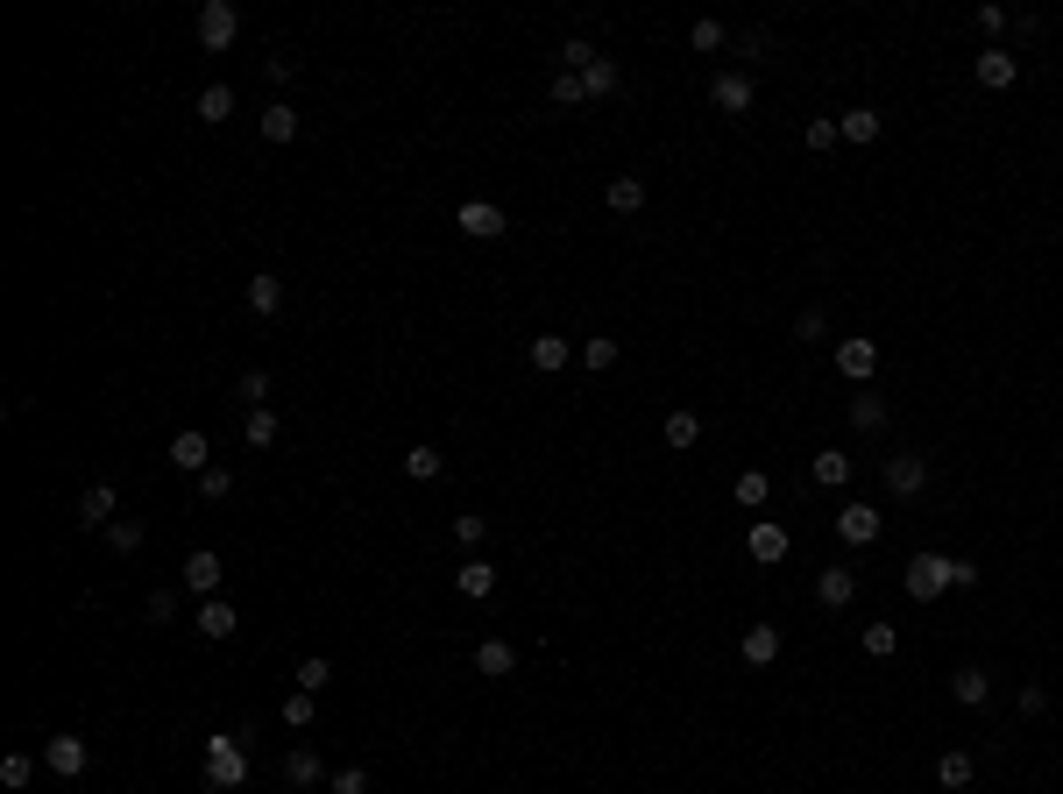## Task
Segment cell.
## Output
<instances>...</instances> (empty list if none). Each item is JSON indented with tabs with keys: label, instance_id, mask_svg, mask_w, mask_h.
<instances>
[{
	"label": "cell",
	"instance_id": "cell-1",
	"mask_svg": "<svg viewBox=\"0 0 1063 794\" xmlns=\"http://www.w3.org/2000/svg\"><path fill=\"white\" fill-rule=\"evenodd\" d=\"M249 780V752H241V738H206V787H241Z\"/></svg>",
	"mask_w": 1063,
	"mask_h": 794
},
{
	"label": "cell",
	"instance_id": "cell-2",
	"mask_svg": "<svg viewBox=\"0 0 1063 794\" xmlns=\"http://www.w3.org/2000/svg\"><path fill=\"white\" fill-rule=\"evenodd\" d=\"M901 582H908V596H915V603H936V596L950 589V553H915Z\"/></svg>",
	"mask_w": 1063,
	"mask_h": 794
},
{
	"label": "cell",
	"instance_id": "cell-3",
	"mask_svg": "<svg viewBox=\"0 0 1063 794\" xmlns=\"http://www.w3.org/2000/svg\"><path fill=\"white\" fill-rule=\"evenodd\" d=\"M886 490H893V497H922V490H929V454H915V447L886 454Z\"/></svg>",
	"mask_w": 1063,
	"mask_h": 794
},
{
	"label": "cell",
	"instance_id": "cell-4",
	"mask_svg": "<svg viewBox=\"0 0 1063 794\" xmlns=\"http://www.w3.org/2000/svg\"><path fill=\"white\" fill-rule=\"evenodd\" d=\"M43 766H50L57 780H78V773H86V738H78V731L43 738Z\"/></svg>",
	"mask_w": 1063,
	"mask_h": 794
},
{
	"label": "cell",
	"instance_id": "cell-5",
	"mask_svg": "<svg viewBox=\"0 0 1063 794\" xmlns=\"http://www.w3.org/2000/svg\"><path fill=\"white\" fill-rule=\"evenodd\" d=\"M234 36H241L234 0H206V8H199V43H206V50H227Z\"/></svg>",
	"mask_w": 1063,
	"mask_h": 794
},
{
	"label": "cell",
	"instance_id": "cell-6",
	"mask_svg": "<svg viewBox=\"0 0 1063 794\" xmlns=\"http://www.w3.org/2000/svg\"><path fill=\"white\" fill-rule=\"evenodd\" d=\"M178 575H185V589L206 603V596H220V575H227V568H220V553H213V546H199V553H185V568H178Z\"/></svg>",
	"mask_w": 1063,
	"mask_h": 794
},
{
	"label": "cell",
	"instance_id": "cell-7",
	"mask_svg": "<svg viewBox=\"0 0 1063 794\" xmlns=\"http://www.w3.org/2000/svg\"><path fill=\"white\" fill-rule=\"evenodd\" d=\"M1014 78H1021V57L1007 50V43H993V50H978V86H986V93H1007L1014 86Z\"/></svg>",
	"mask_w": 1063,
	"mask_h": 794
},
{
	"label": "cell",
	"instance_id": "cell-8",
	"mask_svg": "<svg viewBox=\"0 0 1063 794\" xmlns=\"http://www.w3.org/2000/svg\"><path fill=\"white\" fill-rule=\"evenodd\" d=\"M454 227L468 234V242H497V234H504V206H489V199H468V206L454 213Z\"/></svg>",
	"mask_w": 1063,
	"mask_h": 794
},
{
	"label": "cell",
	"instance_id": "cell-9",
	"mask_svg": "<svg viewBox=\"0 0 1063 794\" xmlns=\"http://www.w3.org/2000/svg\"><path fill=\"white\" fill-rule=\"evenodd\" d=\"M171 468H185V475H192V483H199V475L213 468V440H206L199 426H185V433L171 440Z\"/></svg>",
	"mask_w": 1063,
	"mask_h": 794
},
{
	"label": "cell",
	"instance_id": "cell-10",
	"mask_svg": "<svg viewBox=\"0 0 1063 794\" xmlns=\"http://www.w3.org/2000/svg\"><path fill=\"white\" fill-rule=\"evenodd\" d=\"M114 511H121L114 483H93V490H78V532H100V525H114Z\"/></svg>",
	"mask_w": 1063,
	"mask_h": 794
},
{
	"label": "cell",
	"instance_id": "cell-11",
	"mask_svg": "<svg viewBox=\"0 0 1063 794\" xmlns=\"http://www.w3.org/2000/svg\"><path fill=\"white\" fill-rule=\"evenodd\" d=\"M709 100L723 107V114H752V100H759V86L745 71H716V86H709Z\"/></svg>",
	"mask_w": 1063,
	"mask_h": 794
},
{
	"label": "cell",
	"instance_id": "cell-12",
	"mask_svg": "<svg viewBox=\"0 0 1063 794\" xmlns=\"http://www.w3.org/2000/svg\"><path fill=\"white\" fill-rule=\"evenodd\" d=\"M837 539H844V546H872V539H879V511H872V504H844V511H837Z\"/></svg>",
	"mask_w": 1063,
	"mask_h": 794
},
{
	"label": "cell",
	"instance_id": "cell-13",
	"mask_svg": "<svg viewBox=\"0 0 1063 794\" xmlns=\"http://www.w3.org/2000/svg\"><path fill=\"white\" fill-rule=\"evenodd\" d=\"M192 624H199V639H213V646H220V639H234V631H241V617H234V603H220V596H206Z\"/></svg>",
	"mask_w": 1063,
	"mask_h": 794
},
{
	"label": "cell",
	"instance_id": "cell-14",
	"mask_svg": "<svg viewBox=\"0 0 1063 794\" xmlns=\"http://www.w3.org/2000/svg\"><path fill=\"white\" fill-rule=\"evenodd\" d=\"M745 546H752V561H759V568H773V561H787V525H773V518H759Z\"/></svg>",
	"mask_w": 1063,
	"mask_h": 794
},
{
	"label": "cell",
	"instance_id": "cell-15",
	"mask_svg": "<svg viewBox=\"0 0 1063 794\" xmlns=\"http://www.w3.org/2000/svg\"><path fill=\"white\" fill-rule=\"evenodd\" d=\"M837 369H844L851 383H865V376L879 369V348H872L865 334H858V341H837Z\"/></svg>",
	"mask_w": 1063,
	"mask_h": 794
},
{
	"label": "cell",
	"instance_id": "cell-16",
	"mask_svg": "<svg viewBox=\"0 0 1063 794\" xmlns=\"http://www.w3.org/2000/svg\"><path fill=\"white\" fill-rule=\"evenodd\" d=\"M511 667H518V646H511V639H482V646H475V674H489V681H504Z\"/></svg>",
	"mask_w": 1063,
	"mask_h": 794
},
{
	"label": "cell",
	"instance_id": "cell-17",
	"mask_svg": "<svg viewBox=\"0 0 1063 794\" xmlns=\"http://www.w3.org/2000/svg\"><path fill=\"white\" fill-rule=\"evenodd\" d=\"M454 589H461V596H475V603H482V596H497V561H461V568H454Z\"/></svg>",
	"mask_w": 1063,
	"mask_h": 794
},
{
	"label": "cell",
	"instance_id": "cell-18",
	"mask_svg": "<svg viewBox=\"0 0 1063 794\" xmlns=\"http://www.w3.org/2000/svg\"><path fill=\"white\" fill-rule=\"evenodd\" d=\"M738 653H745V667H773L780 660V624H752Z\"/></svg>",
	"mask_w": 1063,
	"mask_h": 794
},
{
	"label": "cell",
	"instance_id": "cell-19",
	"mask_svg": "<svg viewBox=\"0 0 1063 794\" xmlns=\"http://www.w3.org/2000/svg\"><path fill=\"white\" fill-rule=\"evenodd\" d=\"M858 596V575L851 568H823V575H815V603H830V610H844Z\"/></svg>",
	"mask_w": 1063,
	"mask_h": 794
},
{
	"label": "cell",
	"instance_id": "cell-20",
	"mask_svg": "<svg viewBox=\"0 0 1063 794\" xmlns=\"http://www.w3.org/2000/svg\"><path fill=\"white\" fill-rule=\"evenodd\" d=\"M525 355H532V369H546V376H560L567 362H575V341H560V334H539V341H532Z\"/></svg>",
	"mask_w": 1063,
	"mask_h": 794
},
{
	"label": "cell",
	"instance_id": "cell-21",
	"mask_svg": "<svg viewBox=\"0 0 1063 794\" xmlns=\"http://www.w3.org/2000/svg\"><path fill=\"white\" fill-rule=\"evenodd\" d=\"M950 695H957L964 709H978V702L993 695V674H986V667H957V674H950Z\"/></svg>",
	"mask_w": 1063,
	"mask_h": 794
},
{
	"label": "cell",
	"instance_id": "cell-22",
	"mask_svg": "<svg viewBox=\"0 0 1063 794\" xmlns=\"http://www.w3.org/2000/svg\"><path fill=\"white\" fill-rule=\"evenodd\" d=\"M808 475H815L823 490H844V483H851V454H837V447H830V454H815V461H808Z\"/></svg>",
	"mask_w": 1063,
	"mask_h": 794
},
{
	"label": "cell",
	"instance_id": "cell-23",
	"mask_svg": "<svg viewBox=\"0 0 1063 794\" xmlns=\"http://www.w3.org/2000/svg\"><path fill=\"white\" fill-rule=\"evenodd\" d=\"M837 135H844V142H879V107H851V114H837Z\"/></svg>",
	"mask_w": 1063,
	"mask_h": 794
},
{
	"label": "cell",
	"instance_id": "cell-24",
	"mask_svg": "<svg viewBox=\"0 0 1063 794\" xmlns=\"http://www.w3.org/2000/svg\"><path fill=\"white\" fill-rule=\"evenodd\" d=\"M284 780H291V787H319V780H326V766H319V752H312V745H298V752L284 759Z\"/></svg>",
	"mask_w": 1063,
	"mask_h": 794
},
{
	"label": "cell",
	"instance_id": "cell-25",
	"mask_svg": "<svg viewBox=\"0 0 1063 794\" xmlns=\"http://www.w3.org/2000/svg\"><path fill=\"white\" fill-rule=\"evenodd\" d=\"M851 426H858V433H879V426H886V397H879V390H858V397H851Z\"/></svg>",
	"mask_w": 1063,
	"mask_h": 794
},
{
	"label": "cell",
	"instance_id": "cell-26",
	"mask_svg": "<svg viewBox=\"0 0 1063 794\" xmlns=\"http://www.w3.org/2000/svg\"><path fill=\"white\" fill-rule=\"evenodd\" d=\"M291 135H298V107L270 100V107H263V142H291Z\"/></svg>",
	"mask_w": 1063,
	"mask_h": 794
},
{
	"label": "cell",
	"instance_id": "cell-27",
	"mask_svg": "<svg viewBox=\"0 0 1063 794\" xmlns=\"http://www.w3.org/2000/svg\"><path fill=\"white\" fill-rule=\"evenodd\" d=\"M971 773H978V766H971V752H957V745L936 759V780H943L950 794H957V787H971Z\"/></svg>",
	"mask_w": 1063,
	"mask_h": 794
},
{
	"label": "cell",
	"instance_id": "cell-28",
	"mask_svg": "<svg viewBox=\"0 0 1063 794\" xmlns=\"http://www.w3.org/2000/svg\"><path fill=\"white\" fill-rule=\"evenodd\" d=\"M277 433H284V426H277V412H270V405H256L249 419H241V440H249V447H270Z\"/></svg>",
	"mask_w": 1063,
	"mask_h": 794
},
{
	"label": "cell",
	"instance_id": "cell-29",
	"mask_svg": "<svg viewBox=\"0 0 1063 794\" xmlns=\"http://www.w3.org/2000/svg\"><path fill=\"white\" fill-rule=\"evenodd\" d=\"M277 305H284V284H277L270 270H263V277H249V312H263V320H270Z\"/></svg>",
	"mask_w": 1063,
	"mask_h": 794
},
{
	"label": "cell",
	"instance_id": "cell-30",
	"mask_svg": "<svg viewBox=\"0 0 1063 794\" xmlns=\"http://www.w3.org/2000/svg\"><path fill=\"white\" fill-rule=\"evenodd\" d=\"M440 468H447V461H440V447H404V475H412V483H433Z\"/></svg>",
	"mask_w": 1063,
	"mask_h": 794
},
{
	"label": "cell",
	"instance_id": "cell-31",
	"mask_svg": "<svg viewBox=\"0 0 1063 794\" xmlns=\"http://www.w3.org/2000/svg\"><path fill=\"white\" fill-rule=\"evenodd\" d=\"M695 440H702V419H695V412H667V447H674V454H688Z\"/></svg>",
	"mask_w": 1063,
	"mask_h": 794
},
{
	"label": "cell",
	"instance_id": "cell-32",
	"mask_svg": "<svg viewBox=\"0 0 1063 794\" xmlns=\"http://www.w3.org/2000/svg\"><path fill=\"white\" fill-rule=\"evenodd\" d=\"M36 780V759L29 752H8V759H0V787H8V794H22Z\"/></svg>",
	"mask_w": 1063,
	"mask_h": 794
},
{
	"label": "cell",
	"instance_id": "cell-33",
	"mask_svg": "<svg viewBox=\"0 0 1063 794\" xmlns=\"http://www.w3.org/2000/svg\"><path fill=\"white\" fill-rule=\"evenodd\" d=\"M227 114H234V86H206V93H199V121H213V128H220Z\"/></svg>",
	"mask_w": 1063,
	"mask_h": 794
},
{
	"label": "cell",
	"instance_id": "cell-34",
	"mask_svg": "<svg viewBox=\"0 0 1063 794\" xmlns=\"http://www.w3.org/2000/svg\"><path fill=\"white\" fill-rule=\"evenodd\" d=\"M603 199H610V213H638V206H645V185H638V178H610Z\"/></svg>",
	"mask_w": 1063,
	"mask_h": 794
},
{
	"label": "cell",
	"instance_id": "cell-35",
	"mask_svg": "<svg viewBox=\"0 0 1063 794\" xmlns=\"http://www.w3.org/2000/svg\"><path fill=\"white\" fill-rule=\"evenodd\" d=\"M553 64H560V71H589V64H596V43H589V36H567Z\"/></svg>",
	"mask_w": 1063,
	"mask_h": 794
},
{
	"label": "cell",
	"instance_id": "cell-36",
	"mask_svg": "<svg viewBox=\"0 0 1063 794\" xmlns=\"http://www.w3.org/2000/svg\"><path fill=\"white\" fill-rule=\"evenodd\" d=\"M582 86H589V100H610V93H617V64H610V57H596V64L582 71Z\"/></svg>",
	"mask_w": 1063,
	"mask_h": 794
},
{
	"label": "cell",
	"instance_id": "cell-37",
	"mask_svg": "<svg viewBox=\"0 0 1063 794\" xmlns=\"http://www.w3.org/2000/svg\"><path fill=\"white\" fill-rule=\"evenodd\" d=\"M589 86H582V71H553V107H582Z\"/></svg>",
	"mask_w": 1063,
	"mask_h": 794
},
{
	"label": "cell",
	"instance_id": "cell-38",
	"mask_svg": "<svg viewBox=\"0 0 1063 794\" xmlns=\"http://www.w3.org/2000/svg\"><path fill=\"white\" fill-rule=\"evenodd\" d=\"M730 497H738L745 511H759V504H766L773 490H766V475H759V468H745V475H738V490H730Z\"/></svg>",
	"mask_w": 1063,
	"mask_h": 794
},
{
	"label": "cell",
	"instance_id": "cell-39",
	"mask_svg": "<svg viewBox=\"0 0 1063 794\" xmlns=\"http://www.w3.org/2000/svg\"><path fill=\"white\" fill-rule=\"evenodd\" d=\"M312 709H319V695L291 688V695H284V724H291V731H305V724H312Z\"/></svg>",
	"mask_w": 1063,
	"mask_h": 794
},
{
	"label": "cell",
	"instance_id": "cell-40",
	"mask_svg": "<svg viewBox=\"0 0 1063 794\" xmlns=\"http://www.w3.org/2000/svg\"><path fill=\"white\" fill-rule=\"evenodd\" d=\"M823 334H830V312H823V305L794 312V341H823Z\"/></svg>",
	"mask_w": 1063,
	"mask_h": 794
},
{
	"label": "cell",
	"instance_id": "cell-41",
	"mask_svg": "<svg viewBox=\"0 0 1063 794\" xmlns=\"http://www.w3.org/2000/svg\"><path fill=\"white\" fill-rule=\"evenodd\" d=\"M234 390H241V405H249V412H256V405H270V376H263V369H241V383H234Z\"/></svg>",
	"mask_w": 1063,
	"mask_h": 794
},
{
	"label": "cell",
	"instance_id": "cell-42",
	"mask_svg": "<svg viewBox=\"0 0 1063 794\" xmlns=\"http://www.w3.org/2000/svg\"><path fill=\"white\" fill-rule=\"evenodd\" d=\"M326 681H334V667H326L319 653H312V660H298V688H305V695H326Z\"/></svg>",
	"mask_w": 1063,
	"mask_h": 794
},
{
	"label": "cell",
	"instance_id": "cell-43",
	"mask_svg": "<svg viewBox=\"0 0 1063 794\" xmlns=\"http://www.w3.org/2000/svg\"><path fill=\"white\" fill-rule=\"evenodd\" d=\"M893 646H901V631H893V624H865V653H872V660H893Z\"/></svg>",
	"mask_w": 1063,
	"mask_h": 794
},
{
	"label": "cell",
	"instance_id": "cell-44",
	"mask_svg": "<svg viewBox=\"0 0 1063 794\" xmlns=\"http://www.w3.org/2000/svg\"><path fill=\"white\" fill-rule=\"evenodd\" d=\"M107 546H114V553H135V546H142V518H114V525H107Z\"/></svg>",
	"mask_w": 1063,
	"mask_h": 794
},
{
	"label": "cell",
	"instance_id": "cell-45",
	"mask_svg": "<svg viewBox=\"0 0 1063 794\" xmlns=\"http://www.w3.org/2000/svg\"><path fill=\"white\" fill-rule=\"evenodd\" d=\"M801 142H808V149H837L844 135H837V121H830V114H815V121L801 128Z\"/></svg>",
	"mask_w": 1063,
	"mask_h": 794
},
{
	"label": "cell",
	"instance_id": "cell-46",
	"mask_svg": "<svg viewBox=\"0 0 1063 794\" xmlns=\"http://www.w3.org/2000/svg\"><path fill=\"white\" fill-rule=\"evenodd\" d=\"M199 497H206V504H220V497H234V475H227L220 461H213V468L199 475Z\"/></svg>",
	"mask_w": 1063,
	"mask_h": 794
},
{
	"label": "cell",
	"instance_id": "cell-47",
	"mask_svg": "<svg viewBox=\"0 0 1063 794\" xmlns=\"http://www.w3.org/2000/svg\"><path fill=\"white\" fill-rule=\"evenodd\" d=\"M610 362H617V341H610V334L582 341V369H610Z\"/></svg>",
	"mask_w": 1063,
	"mask_h": 794
},
{
	"label": "cell",
	"instance_id": "cell-48",
	"mask_svg": "<svg viewBox=\"0 0 1063 794\" xmlns=\"http://www.w3.org/2000/svg\"><path fill=\"white\" fill-rule=\"evenodd\" d=\"M326 794H369V773H362V766H341L334 780H326Z\"/></svg>",
	"mask_w": 1063,
	"mask_h": 794
},
{
	"label": "cell",
	"instance_id": "cell-49",
	"mask_svg": "<svg viewBox=\"0 0 1063 794\" xmlns=\"http://www.w3.org/2000/svg\"><path fill=\"white\" fill-rule=\"evenodd\" d=\"M482 532H489L482 511H461V518H454V539H461V546H482Z\"/></svg>",
	"mask_w": 1063,
	"mask_h": 794
},
{
	"label": "cell",
	"instance_id": "cell-50",
	"mask_svg": "<svg viewBox=\"0 0 1063 794\" xmlns=\"http://www.w3.org/2000/svg\"><path fill=\"white\" fill-rule=\"evenodd\" d=\"M688 43H695L702 57H709V50H723V22H695V29H688Z\"/></svg>",
	"mask_w": 1063,
	"mask_h": 794
},
{
	"label": "cell",
	"instance_id": "cell-51",
	"mask_svg": "<svg viewBox=\"0 0 1063 794\" xmlns=\"http://www.w3.org/2000/svg\"><path fill=\"white\" fill-rule=\"evenodd\" d=\"M142 610H149L156 624H171V617H178V596H171V589H149V603H142Z\"/></svg>",
	"mask_w": 1063,
	"mask_h": 794
},
{
	"label": "cell",
	"instance_id": "cell-52",
	"mask_svg": "<svg viewBox=\"0 0 1063 794\" xmlns=\"http://www.w3.org/2000/svg\"><path fill=\"white\" fill-rule=\"evenodd\" d=\"M1042 709H1049V688L1028 681V688H1021V717H1042Z\"/></svg>",
	"mask_w": 1063,
	"mask_h": 794
},
{
	"label": "cell",
	"instance_id": "cell-53",
	"mask_svg": "<svg viewBox=\"0 0 1063 794\" xmlns=\"http://www.w3.org/2000/svg\"><path fill=\"white\" fill-rule=\"evenodd\" d=\"M263 78L270 86H291V57H263Z\"/></svg>",
	"mask_w": 1063,
	"mask_h": 794
},
{
	"label": "cell",
	"instance_id": "cell-54",
	"mask_svg": "<svg viewBox=\"0 0 1063 794\" xmlns=\"http://www.w3.org/2000/svg\"><path fill=\"white\" fill-rule=\"evenodd\" d=\"M950 589H978V568H971V561H950Z\"/></svg>",
	"mask_w": 1063,
	"mask_h": 794
}]
</instances>
